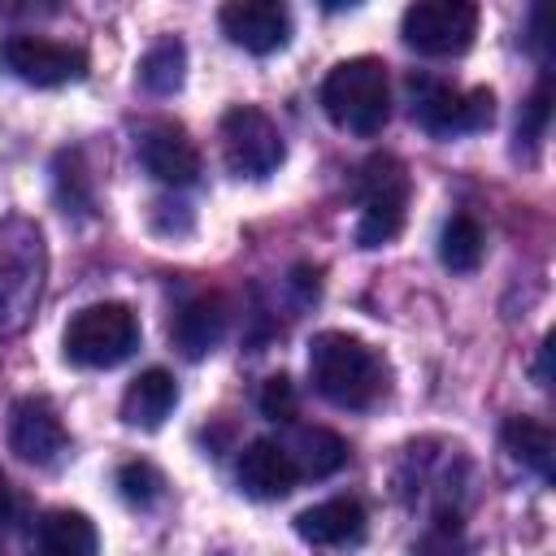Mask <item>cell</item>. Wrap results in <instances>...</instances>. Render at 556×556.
<instances>
[{"label":"cell","instance_id":"1","mask_svg":"<svg viewBox=\"0 0 556 556\" xmlns=\"http://www.w3.org/2000/svg\"><path fill=\"white\" fill-rule=\"evenodd\" d=\"M308 378L321 400L334 408H369L387 395V365L382 356L343 330H321L308 343Z\"/></svg>","mask_w":556,"mask_h":556},{"label":"cell","instance_id":"2","mask_svg":"<svg viewBox=\"0 0 556 556\" xmlns=\"http://www.w3.org/2000/svg\"><path fill=\"white\" fill-rule=\"evenodd\" d=\"M48 278V243L35 217H0V334L26 330Z\"/></svg>","mask_w":556,"mask_h":556},{"label":"cell","instance_id":"3","mask_svg":"<svg viewBox=\"0 0 556 556\" xmlns=\"http://www.w3.org/2000/svg\"><path fill=\"white\" fill-rule=\"evenodd\" d=\"M321 109L352 135H378L391 117V83L378 56L339 61L321 83Z\"/></svg>","mask_w":556,"mask_h":556},{"label":"cell","instance_id":"4","mask_svg":"<svg viewBox=\"0 0 556 556\" xmlns=\"http://www.w3.org/2000/svg\"><path fill=\"white\" fill-rule=\"evenodd\" d=\"M61 348H65V361L83 369H113L139 348V317L117 300L87 304L70 317Z\"/></svg>","mask_w":556,"mask_h":556},{"label":"cell","instance_id":"5","mask_svg":"<svg viewBox=\"0 0 556 556\" xmlns=\"http://www.w3.org/2000/svg\"><path fill=\"white\" fill-rule=\"evenodd\" d=\"M356 195H361V222H356V243L361 248H382L404 230L408 213V169L400 156L378 152L361 165L356 174Z\"/></svg>","mask_w":556,"mask_h":556},{"label":"cell","instance_id":"6","mask_svg":"<svg viewBox=\"0 0 556 556\" xmlns=\"http://www.w3.org/2000/svg\"><path fill=\"white\" fill-rule=\"evenodd\" d=\"M408 96H413V117L430 130V135H473V130H486L495 122V96L486 87H452L443 78H430V74H413L408 78Z\"/></svg>","mask_w":556,"mask_h":556},{"label":"cell","instance_id":"7","mask_svg":"<svg viewBox=\"0 0 556 556\" xmlns=\"http://www.w3.org/2000/svg\"><path fill=\"white\" fill-rule=\"evenodd\" d=\"M217 135H222V161L239 178H269L287 156L278 122L256 104H235L222 117Z\"/></svg>","mask_w":556,"mask_h":556},{"label":"cell","instance_id":"8","mask_svg":"<svg viewBox=\"0 0 556 556\" xmlns=\"http://www.w3.org/2000/svg\"><path fill=\"white\" fill-rule=\"evenodd\" d=\"M400 35L421 56H460L478 35V4H469V0H417L404 9Z\"/></svg>","mask_w":556,"mask_h":556},{"label":"cell","instance_id":"9","mask_svg":"<svg viewBox=\"0 0 556 556\" xmlns=\"http://www.w3.org/2000/svg\"><path fill=\"white\" fill-rule=\"evenodd\" d=\"M0 61L13 78L30 83V87H61V83H78L87 74V52L56 43V39H39V35H9L0 48Z\"/></svg>","mask_w":556,"mask_h":556},{"label":"cell","instance_id":"10","mask_svg":"<svg viewBox=\"0 0 556 556\" xmlns=\"http://www.w3.org/2000/svg\"><path fill=\"white\" fill-rule=\"evenodd\" d=\"M70 439H65V426L56 417V408L43 400V395H26L13 404L9 413V452L26 465H56L65 456Z\"/></svg>","mask_w":556,"mask_h":556},{"label":"cell","instance_id":"11","mask_svg":"<svg viewBox=\"0 0 556 556\" xmlns=\"http://www.w3.org/2000/svg\"><path fill=\"white\" fill-rule=\"evenodd\" d=\"M217 22L230 43H239L243 52H256V56L278 52L291 39V13L278 0H235L217 13Z\"/></svg>","mask_w":556,"mask_h":556},{"label":"cell","instance_id":"12","mask_svg":"<svg viewBox=\"0 0 556 556\" xmlns=\"http://www.w3.org/2000/svg\"><path fill=\"white\" fill-rule=\"evenodd\" d=\"M139 161L165 187H191L200 178V148L174 122H152L139 135Z\"/></svg>","mask_w":556,"mask_h":556},{"label":"cell","instance_id":"13","mask_svg":"<svg viewBox=\"0 0 556 556\" xmlns=\"http://www.w3.org/2000/svg\"><path fill=\"white\" fill-rule=\"evenodd\" d=\"M235 473H239V486H243L252 500H282V495H291L295 482H300V473H295V465H291V456H287V447H282L278 439H256V443H248Z\"/></svg>","mask_w":556,"mask_h":556},{"label":"cell","instance_id":"14","mask_svg":"<svg viewBox=\"0 0 556 556\" xmlns=\"http://www.w3.org/2000/svg\"><path fill=\"white\" fill-rule=\"evenodd\" d=\"M365 508L348 495H334V500H321L313 508H304L295 517V534L304 543H317V547H348V543H361L365 539Z\"/></svg>","mask_w":556,"mask_h":556},{"label":"cell","instance_id":"15","mask_svg":"<svg viewBox=\"0 0 556 556\" xmlns=\"http://www.w3.org/2000/svg\"><path fill=\"white\" fill-rule=\"evenodd\" d=\"M174 404H178V382H174L169 369L156 365V369H143L126 387V395H122V421L126 426H139V430H156L174 413Z\"/></svg>","mask_w":556,"mask_h":556},{"label":"cell","instance_id":"16","mask_svg":"<svg viewBox=\"0 0 556 556\" xmlns=\"http://www.w3.org/2000/svg\"><path fill=\"white\" fill-rule=\"evenodd\" d=\"M226 334V304L222 295H195L178 308V321H174V343L182 348V356L200 361L208 356Z\"/></svg>","mask_w":556,"mask_h":556},{"label":"cell","instance_id":"17","mask_svg":"<svg viewBox=\"0 0 556 556\" xmlns=\"http://www.w3.org/2000/svg\"><path fill=\"white\" fill-rule=\"evenodd\" d=\"M35 547H39V556H96L100 534L87 513L52 508V513H43V521L35 530Z\"/></svg>","mask_w":556,"mask_h":556},{"label":"cell","instance_id":"18","mask_svg":"<svg viewBox=\"0 0 556 556\" xmlns=\"http://www.w3.org/2000/svg\"><path fill=\"white\" fill-rule=\"evenodd\" d=\"M282 447L300 478H326L348 460V443L326 426H300V430H291V439Z\"/></svg>","mask_w":556,"mask_h":556},{"label":"cell","instance_id":"19","mask_svg":"<svg viewBox=\"0 0 556 556\" xmlns=\"http://www.w3.org/2000/svg\"><path fill=\"white\" fill-rule=\"evenodd\" d=\"M504 443H508V452H513L521 465H530L543 482H552V452H556V439H552V430H547L539 417H513V421L504 426Z\"/></svg>","mask_w":556,"mask_h":556},{"label":"cell","instance_id":"20","mask_svg":"<svg viewBox=\"0 0 556 556\" xmlns=\"http://www.w3.org/2000/svg\"><path fill=\"white\" fill-rule=\"evenodd\" d=\"M182 70H187V48L178 39H161L156 48H148V56L139 61V83L152 96H174L182 87Z\"/></svg>","mask_w":556,"mask_h":556},{"label":"cell","instance_id":"21","mask_svg":"<svg viewBox=\"0 0 556 556\" xmlns=\"http://www.w3.org/2000/svg\"><path fill=\"white\" fill-rule=\"evenodd\" d=\"M482 226L469 217V213H456L447 226H443V235H439V256H443V265L447 269H456V274H469V269H478V261H482Z\"/></svg>","mask_w":556,"mask_h":556},{"label":"cell","instance_id":"22","mask_svg":"<svg viewBox=\"0 0 556 556\" xmlns=\"http://www.w3.org/2000/svg\"><path fill=\"white\" fill-rule=\"evenodd\" d=\"M117 491H122L126 504L148 508V504H156V500L165 495V478H161L148 460H130V465L117 469Z\"/></svg>","mask_w":556,"mask_h":556},{"label":"cell","instance_id":"23","mask_svg":"<svg viewBox=\"0 0 556 556\" xmlns=\"http://www.w3.org/2000/svg\"><path fill=\"white\" fill-rule=\"evenodd\" d=\"M261 413L274 417V421H291L295 417V391H291V382L282 374L265 378V387H261Z\"/></svg>","mask_w":556,"mask_h":556},{"label":"cell","instance_id":"24","mask_svg":"<svg viewBox=\"0 0 556 556\" xmlns=\"http://www.w3.org/2000/svg\"><path fill=\"white\" fill-rule=\"evenodd\" d=\"M543 122H547V83L534 91V100H530V109H526V122L517 126V135H521V139H530V143H539V135H543Z\"/></svg>","mask_w":556,"mask_h":556},{"label":"cell","instance_id":"25","mask_svg":"<svg viewBox=\"0 0 556 556\" xmlns=\"http://www.w3.org/2000/svg\"><path fill=\"white\" fill-rule=\"evenodd\" d=\"M9 504H13V500H9V482L0 478V517H9Z\"/></svg>","mask_w":556,"mask_h":556}]
</instances>
